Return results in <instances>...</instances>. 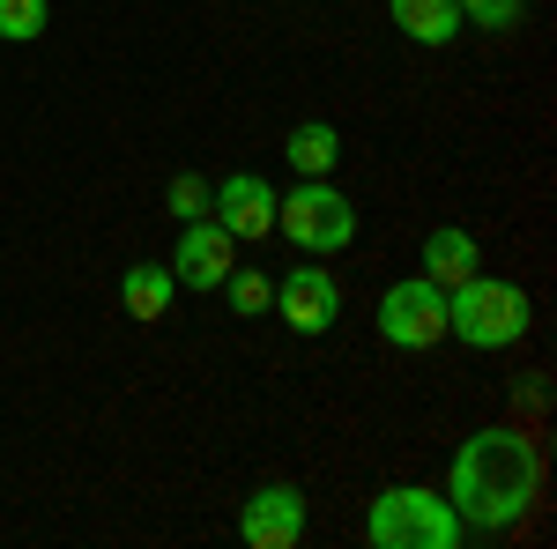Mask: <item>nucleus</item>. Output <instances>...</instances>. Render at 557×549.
<instances>
[{"instance_id":"obj_1","label":"nucleus","mask_w":557,"mask_h":549,"mask_svg":"<svg viewBox=\"0 0 557 549\" xmlns=\"http://www.w3.org/2000/svg\"><path fill=\"white\" fill-rule=\"evenodd\" d=\"M535 490H543V453H535V438L513 431V423H491V431H475L461 438V453H454V490H446V506L461 512V527H513L520 512L535 506Z\"/></svg>"},{"instance_id":"obj_2","label":"nucleus","mask_w":557,"mask_h":549,"mask_svg":"<svg viewBox=\"0 0 557 549\" xmlns=\"http://www.w3.org/2000/svg\"><path fill=\"white\" fill-rule=\"evenodd\" d=\"M364 542L372 549H454L461 542V512L438 490H424V483H394V490L372 498Z\"/></svg>"},{"instance_id":"obj_3","label":"nucleus","mask_w":557,"mask_h":549,"mask_svg":"<svg viewBox=\"0 0 557 549\" xmlns=\"http://www.w3.org/2000/svg\"><path fill=\"white\" fill-rule=\"evenodd\" d=\"M446 335L469 341V349H513L528 335V290L475 267L461 290H446Z\"/></svg>"},{"instance_id":"obj_4","label":"nucleus","mask_w":557,"mask_h":549,"mask_svg":"<svg viewBox=\"0 0 557 549\" xmlns=\"http://www.w3.org/2000/svg\"><path fill=\"white\" fill-rule=\"evenodd\" d=\"M275 230H283L298 253L327 260V253H343L349 238H357V209H349L327 178H298L290 194H275Z\"/></svg>"},{"instance_id":"obj_5","label":"nucleus","mask_w":557,"mask_h":549,"mask_svg":"<svg viewBox=\"0 0 557 549\" xmlns=\"http://www.w3.org/2000/svg\"><path fill=\"white\" fill-rule=\"evenodd\" d=\"M380 335L394 349H438L446 341V290L409 275V283H386L380 290Z\"/></svg>"},{"instance_id":"obj_6","label":"nucleus","mask_w":557,"mask_h":549,"mask_svg":"<svg viewBox=\"0 0 557 549\" xmlns=\"http://www.w3.org/2000/svg\"><path fill=\"white\" fill-rule=\"evenodd\" d=\"M209 215L238 246H260V238H275V186H268L260 171H231V178H215Z\"/></svg>"},{"instance_id":"obj_7","label":"nucleus","mask_w":557,"mask_h":549,"mask_svg":"<svg viewBox=\"0 0 557 549\" xmlns=\"http://www.w3.org/2000/svg\"><path fill=\"white\" fill-rule=\"evenodd\" d=\"M238 267V238L215 223V215H194L178 230V253H172V283L178 290H223V275Z\"/></svg>"},{"instance_id":"obj_8","label":"nucleus","mask_w":557,"mask_h":549,"mask_svg":"<svg viewBox=\"0 0 557 549\" xmlns=\"http://www.w3.org/2000/svg\"><path fill=\"white\" fill-rule=\"evenodd\" d=\"M275 304H283V320H290L298 335H327V327L343 320V283H335L320 260H298V267L275 283Z\"/></svg>"},{"instance_id":"obj_9","label":"nucleus","mask_w":557,"mask_h":549,"mask_svg":"<svg viewBox=\"0 0 557 549\" xmlns=\"http://www.w3.org/2000/svg\"><path fill=\"white\" fill-rule=\"evenodd\" d=\"M238 535H246L253 549H298L305 542V490H290V483L253 490L246 512H238Z\"/></svg>"},{"instance_id":"obj_10","label":"nucleus","mask_w":557,"mask_h":549,"mask_svg":"<svg viewBox=\"0 0 557 549\" xmlns=\"http://www.w3.org/2000/svg\"><path fill=\"white\" fill-rule=\"evenodd\" d=\"M475 267H483L475 230H461V223H438V230L424 238V283H438V290H461Z\"/></svg>"},{"instance_id":"obj_11","label":"nucleus","mask_w":557,"mask_h":549,"mask_svg":"<svg viewBox=\"0 0 557 549\" xmlns=\"http://www.w3.org/2000/svg\"><path fill=\"white\" fill-rule=\"evenodd\" d=\"M172 297H178V283H172V267H157V260H134L127 275H120V304H127V320H141V327H157L172 312Z\"/></svg>"},{"instance_id":"obj_12","label":"nucleus","mask_w":557,"mask_h":549,"mask_svg":"<svg viewBox=\"0 0 557 549\" xmlns=\"http://www.w3.org/2000/svg\"><path fill=\"white\" fill-rule=\"evenodd\" d=\"M283 157H290V171H298V178H327V171H335V157H343V134L327 127V120H305V127H290Z\"/></svg>"},{"instance_id":"obj_13","label":"nucleus","mask_w":557,"mask_h":549,"mask_svg":"<svg viewBox=\"0 0 557 549\" xmlns=\"http://www.w3.org/2000/svg\"><path fill=\"white\" fill-rule=\"evenodd\" d=\"M394 23L417 45H454L461 30V0H394Z\"/></svg>"},{"instance_id":"obj_14","label":"nucleus","mask_w":557,"mask_h":549,"mask_svg":"<svg viewBox=\"0 0 557 549\" xmlns=\"http://www.w3.org/2000/svg\"><path fill=\"white\" fill-rule=\"evenodd\" d=\"M45 0H0V38L8 45H30V38H45Z\"/></svg>"},{"instance_id":"obj_15","label":"nucleus","mask_w":557,"mask_h":549,"mask_svg":"<svg viewBox=\"0 0 557 549\" xmlns=\"http://www.w3.org/2000/svg\"><path fill=\"white\" fill-rule=\"evenodd\" d=\"M223 297H231L238 312H268V304H275V283L253 275V267H231V275H223Z\"/></svg>"},{"instance_id":"obj_16","label":"nucleus","mask_w":557,"mask_h":549,"mask_svg":"<svg viewBox=\"0 0 557 549\" xmlns=\"http://www.w3.org/2000/svg\"><path fill=\"white\" fill-rule=\"evenodd\" d=\"M209 194H215V186L201 178V171H178V178H172V201H164V209H172L178 223H194V215H209Z\"/></svg>"},{"instance_id":"obj_17","label":"nucleus","mask_w":557,"mask_h":549,"mask_svg":"<svg viewBox=\"0 0 557 549\" xmlns=\"http://www.w3.org/2000/svg\"><path fill=\"white\" fill-rule=\"evenodd\" d=\"M528 0H461V23H483V30H513Z\"/></svg>"}]
</instances>
